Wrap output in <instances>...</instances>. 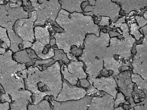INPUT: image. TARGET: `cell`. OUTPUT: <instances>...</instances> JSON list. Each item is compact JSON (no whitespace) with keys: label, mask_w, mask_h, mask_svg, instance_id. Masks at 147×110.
<instances>
[{"label":"cell","mask_w":147,"mask_h":110,"mask_svg":"<svg viewBox=\"0 0 147 110\" xmlns=\"http://www.w3.org/2000/svg\"><path fill=\"white\" fill-rule=\"evenodd\" d=\"M10 1H11V2L16 3L18 2V1H21L22 0H10Z\"/></svg>","instance_id":"43"},{"label":"cell","mask_w":147,"mask_h":110,"mask_svg":"<svg viewBox=\"0 0 147 110\" xmlns=\"http://www.w3.org/2000/svg\"><path fill=\"white\" fill-rule=\"evenodd\" d=\"M26 50V51L27 53H28V55H29V57L31 59H36V58H39L36 55V53L35 52L32 50H31V49H27Z\"/></svg>","instance_id":"33"},{"label":"cell","mask_w":147,"mask_h":110,"mask_svg":"<svg viewBox=\"0 0 147 110\" xmlns=\"http://www.w3.org/2000/svg\"><path fill=\"white\" fill-rule=\"evenodd\" d=\"M55 21L64 29L62 32L57 33L54 35L56 44L58 49L63 50L71 61L77 60L70 53L72 46H76L78 48L82 46L86 34L100 35L98 25L94 23L91 15L76 12L70 14L61 9Z\"/></svg>","instance_id":"1"},{"label":"cell","mask_w":147,"mask_h":110,"mask_svg":"<svg viewBox=\"0 0 147 110\" xmlns=\"http://www.w3.org/2000/svg\"><path fill=\"white\" fill-rule=\"evenodd\" d=\"M61 70L62 74L63 75L64 80L67 81L70 85L75 86L77 84L78 79L73 77L68 72L67 65L64 64H63L61 67Z\"/></svg>","instance_id":"25"},{"label":"cell","mask_w":147,"mask_h":110,"mask_svg":"<svg viewBox=\"0 0 147 110\" xmlns=\"http://www.w3.org/2000/svg\"><path fill=\"white\" fill-rule=\"evenodd\" d=\"M6 52V49L0 47V55L4 54Z\"/></svg>","instance_id":"39"},{"label":"cell","mask_w":147,"mask_h":110,"mask_svg":"<svg viewBox=\"0 0 147 110\" xmlns=\"http://www.w3.org/2000/svg\"><path fill=\"white\" fill-rule=\"evenodd\" d=\"M81 86L83 87L87 88L90 85V82L88 80L86 79H80V80Z\"/></svg>","instance_id":"36"},{"label":"cell","mask_w":147,"mask_h":110,"mask_svg":"<svg viewBox=\"0 0 147 110\" xmlns=\"http://www.w3.org/2000/svg\"><path fill=\"white\" fill-rule=\"evenodd\" d=\"M7 30L6 28L0 26V41H2L7 44L8 48H10L11 42L7 32Z\"/></svg>","instance_id":"28"},{"label":"cell","mask_w":147,"mask_h":110,"mask_svg":"<svg viewBox=\"0 0 147 110\" xmlns=\"http://www.w3.org/2000/svg\"><path fill=\"white\" fill-rule=\"evenodd\" d=\"M117 99L116 101L114 102V107H118V106L121 103H125V104H129L128 102H126V100L125 99L124 95L122 93H117Z\"/></svg>","instance_id":"29"},{"label":"cell","mask_w":147,"mask_h":110,"mask_svg":"<svg viewBox=\"0 0 147 110\" xmlns=\"http://www.w3.org/2000/svg\"><path fill=\"white\" fill-rule=\"evenodd\" d=\"M28 110H53L50 103L47 99H43L36 105L29 104Z\"/></svg>","instance_id":"24"},{"label":"cell","mask_w":147,"mask_h":110,"mask_svg":"<svg viewBox=\"0 0 147 110\" xmlns=\"http://www.w3.org/2000/svg\"><path fill=\"white\" fill-rule=\"evenodd\" d=\"M124 22H125V17H123L119 19L118 20L116 21L115 23H113L114 24L113 25V26L114 25L115 28H119V25Z\"/></svg>","instance_id":"35"},{"label":"cell","mask_w":147,"mask_h":110,"mask_svg":"<svg viewBox=\"0 0 147 110\" xmlns=\"http://www.w3.org/2000/svg\"><path fill=\"white\" fill-rule=\"evenodd\" d=\"M92 97L86 95L78 100L68 101L59 102L54 99H50L53 110H87Z\"/></svg>","instance_id":"13"},{"label":"cell","mask_w":147,"mask_h":110,"mask_svg":"<svg viewBox=\"0 0 147 110\" xmlns=\"http://www.w3.org/2000/svg\"><path fill=\"white\" fill-rule=\"evenodd\" d=\"M61 69L58 61L42 70L37 67H28L25 85V89L32 93L31 104H38L46 96L56 99L62 87Z\"/></svg>","instance_id":"2"},{"label":"cell","mask_w":147,"mask_h":110,"mask_svg":"<svg viewBox=\"0 0 147 110\" xmlns=\"http://www.w3.org/2000/svg\"><path fill=\"white\" fill-rule=\"evenodd\" d=\"M147 11H145L144 12V18L145 19H147Z\"/></svg>","instance_id":"41"},{"label":"cell","mask_w":147,"mask_h":110,"mask_svg":"<svg viewBox=\"0 0 147 110\" xmlns=\"http://www.w3.org/2000/svg\"><path fill=\"white\" fill-rule=\"evenodd\" d=\"M4 3V0H0V4L3 5Z\"/></svg>","instance_id":"44"},{"label":"cell","mask_w":147,"mask_h":110,"mask_svg":"<svg viewBox=\"0 0 147 110\" xmlns=\"http://www.w3.org/2000/svg\"><path fill=\"white\" fill-rule=\"evenodd\" d=\"M89 2L91 6L95 4V0H59L61 4V9H64L69 13L76 12L82 13L83 12L82 9L81 4L84 1Z\"/></svg>","instance_id":"17"},{"label":"cell","mask_w":147,"mask_h":110,"mask_svg":"<svg viewBox=\"0 0 147 110\" xmlns=\"http://www.w3.org/2000/svg\"><path fill=\"white\" fill-rule=\"evenodd\" d=\"M120 11L119 5L113 2L111 0H96L94 5H88L84 9L85 15L92 16L94 15L109 17L112 24L118 19Z\"/></svg>","instance_id":"8"},{"label":"cell","mask_w":147,"mask_h":110,"mask_svg":"<svg viewBox=\"0 0 147 110\" xmlns=\"http://www.w3.org/2000/svg\"><path fill=\"white\" fill-rule=\"evenodd\" d=\"M34 36L36 41L33 43L31 48L35 52L37 56L42 60H46L53 57L55 56L54 49L51 47L49 51L45 49L46 46L49 44L50 41L48 27L36 26Z\"/></svg>","instance_id":"9"},{"label":"cell","mask_w":147,"mask_h":110,"mask_svg":"<svg viewBox=\"0 0 147 110\" xmlns=\"http://www.w3.org/2000/svg\"><path fill=\"white\" fill-rule=\"evenodd\" d=\"M141 28L139 26L137 25V23H132L130 25V34L134 35L135 39L137 40H139L140 38L143 36V34L140 33L139 31V29Z\"/></svg>","instance_id":"27"},{"label":"cell","mask_w":147,"mask_h":110,"mask_svg":"<svg viewBox=\"0 0 147 110\" xmlns=\"http://www.w3.org/2000/svg\"><path fill=\"white\" fill-rule=\"evenodd\" d=\"M131 77L132 82L136 83L138 88L142 90L147 95V80L143 79L139 75L133 73H131Z\"/></svg>","instance_id":"22"},{"label":"cell","mask_w":147,"mask_h":110,"mask_svg":"<svg viewBox=\"0 0 147 110\" xmlns=\"http://www.w3.org/2000/svg\"><path fill=\"white\" fill-rule=\"evenodd\" d=\"M55 56L52 58L54 59L55 62L57 60H62L65 62L66 63L68 64L70 62V60L68 58L63 50H55Z\"/></svg>","instance_id":"26"},{"label":"cell","mask_w":147,"mask_h":110,"mask_svg":"<svg viewBox=\"0 0 147 110\" xmlns=\"http://www.w3.org/2000/svg\"><path fill=\"white\" fill-rule=\"evenodd\" d=\"M10 107V103L9 102H0V110H9Z\"/></svg>","instance_id":"34"},{"label":"cell","mask_w":147,"mask_h":110,"mask_svg":"<svg viewBox=\"0 0 147 110\" xmlns=\"http://www.w3.org/2000/svg\"><path fill=\"white\" fill-rule=\"evenodd\" d=\"M136 19L137 22L138 23V26H139L140 28L142 27L145 25H147V19H145L143 17L136 16Z\"/></svg>","instance_id":"31"},{"label":"cell","mask_w":147,"mask_h":110,"mask_svg":"<svg viewBox=\"0 0 147 110\" xmlns=\"http://www.w3.org/2000/svg\"><path fill=\"white\" fill-rule=\"evenodd\" d=\"M13 58L17 62L19 63L25 64L33 61L29 56L26 50L24 49L23 50L20 51L15 52L13 56Z\"/></svg>","instance_id":"23"},{"label":"cell","mask_w":147,"mask_h":110,"mask_svg":"<svg viewBox=\"0 0 147 110\" xmlns=\"http://www.w3.org/2000/svg\"><path fill=\"white\" fill-rule=\"evenodd\" d=\"M33 9L36 11L37 19L35 25H43L48 20L55 21L61 9L58 0H50L39 3L37 0H30Z\"/></svg>","instance_id":"7"},{"label":"cell","mask_w":147,"mask_h":110,"mask_svg":"<svg viewBox=\"0 0 147 110\" xmlns=\"http://www.w3.org/2000/svg\"><path fill=\"white\" fill-rule=\"evenodd\" d=\"M55 44H56V41L55 39H53L51 40L50 41V44L51 45V46H53Z\"/></svg>","instance_id":"40"},{"label":"cell","mask_w":147,"mask_h":110,"mask_svg":"<svg viewBox=\"0 0 147 110\" xmlns=\"http://www.w3.org/2000/svg\"><path fill=\"white\" fill-rule=\"evenodd\" d=\"M126 110L125 109H123L122 107H116L114 110ZM134 110V109H133V107H131V108H130L129 110Z\"/></svg>","instance_id":"38"},{"label":"cell","mask_w":147,"mask_h":110,"mask_svg":"<svg viewBox=\"0 0 147 110\" xmlns=\"http://www.w3.org/2000/svg\"><path fill=\"white\" fill-rule=\"evenodd\" d=\"M112 2H118L126 14L132 11H138L147 7V0H111Z\"/></svg>","instance_id":"18"},{"label":"cell","mask_w":147,"mask_h":110,"mask_svg":"<svg viewBox=\"0 0 147 110\" xmlns=\"http://www.w3.org/2000/svg\"><path fill=\"white\" fill-rule=\"evenodd\" d=\"M87 95L86 89L72 86L66 80H63L62 87L55 100L59 102L78 100L84 98Z\"/></svg>","instance_id":"12"},{"label":"cell","mask_w":147,"mask_h":110,"mask_svg":"<svg viewBox=\"0 0 147 110\" xmlns=\"http://www.w3.org/2000/svg\"><path fill=\"white\" fill-rule=\"evenodd\" d=\"M32 95L23 96L10 103L9 110H28L30 103L32 104Z\"/></svg>","instance_id":"21"},{"label":"cell","mask_w":147,"mask_h":110,"mask_svg":"<svg viewBox=\"0 0 147 110\" xmlns=\"http://www.w3.org/2000/svg\"><path fill=\"white\" fill-rule=\"evenodd\" d=\"M22 45H23L22 49L24 50L26 48H31L32 46V43L29 41H24L23 40V42H22Z\"/></svg>","instance_id":"37"},{"label":"cell","mask_w":147,"mask_h":110,"mask_svg":"<svg viewBox=\"0 0 147 110\" xmlns=\"http://www.w3.org/2000/svg\"><path fill=\"white\" fill-rule=\"evenodd\" d=\"M114 99L107 93L101 96L92 97L87 110H113Z\"/></svg>","instance_id":"15"},{"label":"cell","mask_w":147,"mask_h":110,"mask_svg":"<svg viewBox=\"0 0 147 110\" xmlns=\"http://www.w3.org/2000/svg\"><path fill=\"white\" fill-rule=\"evenodd\" d=\"M37 19L36 11L32 12L31 16L29 18H22L18 20L14 25L15 33L17 36L24 41L33 43L35 40L34 23Z\"/></svg>","instance_id":"11"},{"label":"cell","mask_w":147,"mask_h":110,"mask_svg":"<svg viewBox=\"0 0 147 110\" xmlns=\"http://www.w3.org/2000/svg\"><path fill=\"white\" fill-rule=\"evenodd\" d=\"M110 34L100 32L99 36L88 34L84 40V49L79 60L86 65V72L88 75V81L92 85L104 67L103 58L110 42Z\"/></svg>","instance_id":"3"},{"label":"cell","mask_w":147,"mask_h":110,"mask_svg":"<svg viewBox=\"0 0 147 110\" xmlns=\"http://www.w3.org/2000/svg\"><path fill=\"white\" fill-rule=\"evenodd\" d=\"M83 66L84 64L82 61L76 60L69 62L67 68L68 71L73 77L80 80L86 79L87 77V74L83 69Z\"/></svg>","instance_id":"19"},{"label":"cell","mask_w":147,"mask_h":110,"mask_svg":"<svg viewBox=\"0 0 147 110\" xmlns=\"http://www.w3.org/2000/svg\"><path fill=\"white\" fill-rule=\"evenodd\" d=\"M110 18L106 16H102L101 19L98 24L100 26H108L110 24Z\"/></svg>","instance_id":"32"},{"label":"cell","mask_w":147,"mask_h":110,"mask_svg":"<svg viewBox=\"0 0 147 110\" xmlns=\"http://www.w3.org/2000/svg\"><path fill=\"white\" fill-rule=\"evenodd\" d=\"M0 85H1V84H0Z\"/></svg>","instance_id":"45"},{"label":"cell","mask_w":147,"mask_h":110,"mask_svg":"<svg viewBox=\"0 0 147 110\" xmlns=\"http://www.w3.org/2000/svg\"><path fill=\"white\" fill-rule=\"evenodd\" d=\"M48 1H50V0H37L38 1V3H42L44 2Z\"/></svg>","instance_id":"42"},{"label":"cell","mask_w":147,"mask_h":110,"mask_svg":"<svg viewBox=\"0 0 147 110\" xmlns=\"http://www.w3.org/2000/svg\"><path fill=\"white\" fill-rule=\"evenodd\" d=\"M12 55L10 50L0 55V84L12 101L20 90L25 89V79L27 77L25 64L17 62Z\"/></svg>","instance_id":"4"},{"label":"cell","mask_w":147,"mask_h":110,"mask_svg":"<svg viewBox=\"0 0 147 110\" xmlns=\"http://www.w3.org/2000/svg\"><path fill=\"white\" fill-rule=\"evenodd\" d=\"M92 85L96 89L99 91H104L107 94L112 96L114 100L116 99L118 93V86L112 76L95 78L93 81Z\"/></svg>","instance_id":"14"},{"label":"cell","mask_w":147,"mask_h":110,"mask_svg":"<svg viewBox=\"0 0 147 110\" xmlns=\"http://www.w3.org/2000/svg\"><path fill=\"white\" fill-rule=\"evenodd\" d=\"M11 99L8 94H0V102H8L11 103Z\"/></svg>","instance_id":"30"},{"label":"cell","mask_w":147,"mask_h":110,"mask_svg":"<svg viewBox=\"0 0 147 110\" xmlns=\"http://www.w3.org/2000/svg\"><path fill=\"white\" fill-rule=\"evenodd\" d=\"M119 28L123 32V39L110 38L109 46L107 48L104 58L114 59L124 67H129L130 63L128 60L132 55L131 50L136 39L129 34V27L125 22L120 25Z\"/></svg>","instance_id":"5"},{"label":"cell","mask_w":147,"mask_h":110,"mask_svg":"<svg viewBox=\"0 0 147 110\" xmlns=\"http://www.w3.org/2000/svg\"><path fill=\"white\" fill-rule=\"evenodd\" d=\"M131 75L130 72L125 71L113 76L120 91L124 95L129 98L131 97L134 85V82L131 81Z\"/></svg>","instance_id":"16"},{"label":"cell","mask_w":147,"mask_h":110,"mask_svg":"<svg viewBox=\"0 0 147 110\" xmlns=\"http://www.w3.org/2000/svg\"><path fill=\"white\" fill-rule=\"evenodd\" d=\"M129 103L130 107L147 103V95L141 89H138L136 84H134L133 86V91L130 98Z\"/></svg>","instance_id":"20"},{"label":"cell","mask_w":147,"mask_h":110,"mask_svg":"<svg viewBox=\"0 0 147 110\" xmlns=\"http://www.w3.org/2000/svg\"><path fill=\"white\" fill-rule=\"evenodd\" d=\"M28 17V12L21 6L11 7L8 2L5 5H0V25L7 30L11 42L10 49L14 53L18 51L19 45L23 40L14 32L13 26L18 20Z\"/></svg>","instance_id":"6"},{"label":"cell","mask_w":147,"mask_h":110,"mask_svg":"<svg viewBox=\"0 0 147 110\" xmlns=\"http://www.w3.org/2000/svg\"><path fill=\"white\" fill-rule=\"evenodd\" d=\"M144 37L142 43L136 46V53L132 59L133 73L139 75L143 79H147V26L141 28Z\"/></svg>","instance_id":"10"}]
</instances>
